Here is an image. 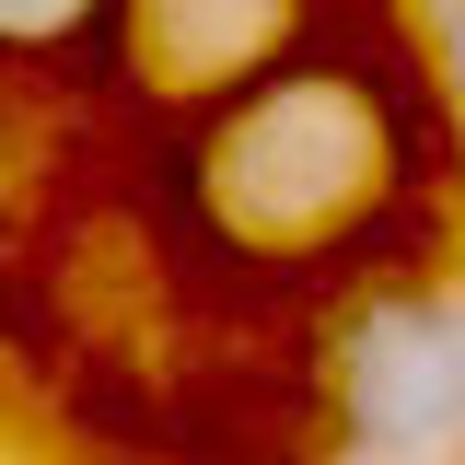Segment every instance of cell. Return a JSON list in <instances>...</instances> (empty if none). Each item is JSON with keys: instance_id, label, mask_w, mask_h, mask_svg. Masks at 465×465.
Instances as JSON below:
<instances>
[{"instance_id": "6da1fadb", "label": "cell", "mask_w": 465, "mask_h": 465, "mask_svg": "<svg viewBox=\"0 0 465 465\" xmlns=\"http://www.w3.org/2000/svg\"><path fill=\"white\" fill-rule=\"evenodd\" d=\"M454 140L430 47L384 0H326L280 70L174 128V210L244 280H372Z\"/></svg>"}, {"instance_id": "8992f818", "label": "cell", "mask_w": 465, "mask_h": 465, "mask_svg": "<svg viewBox=\"0 0 465 465\" xmlns=\"http://www.w3.org/2000/svg\"><path fill=\"white\" fill-rule=\"evenodd\" d=\"M12 163H24V116H12V94H0V198H12Z\"/></svg>"}, {"instance_id": "277c9868", "label": "cell", "mask_w": 465, "mask_h": 465, "mask_svg": "<svg viewBox=\"0 0 465 465\" xmlns=\"http://www.w3.org/2000/svg\"><path fill=\"white\" fill-rule=\"evenodd\" d=\"M116 0H0V94L12 82H94Z\"/></svg>"}, {"instance_id": "5b68a950", "label": "cell", "mask_w": 465, "mask_h": 465, "mask_svg": "<svg viewBox=\"0 0 465 465\" xmlns=\"http://www.w3.org/2000/svg\"><path fill=\"white\" fill-rule=\"evenodd\" d=\"M430 82H442V105L465 128V0H430Z\"/></svg>"}, {"instance_id": "3957f363", "label": "cell", "mask_w": 465, "mask_h": 465, "mask_svg": "<svg viewBox=\"0 0 465 465\" xmlns=\"http://www.w3.org/2000/svg\"><path fill=\"white\" fill-rule=\"evenodd\" d=\"M314 24H326V0H116L94 82H116L128 105L186 128L222 94H244L256 70H280Z\"/></svg>"}, {"instance_id": "7a4b0ae2", "label": "cell", "mask_w": 465, "mask_h": 465, "mask_svg": "<svg viewBox=\"0 0 465 465\" xmlns=\"http://www.w3.org/2000/svg\"><path fill=\"white\" fill-rule=\"evenodd\" d=\"M314 384L349 454H454L465 442V302L419 268H372L314 338Z\"/></svg>"}]
</instances>
